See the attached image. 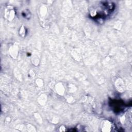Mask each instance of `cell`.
Listing matches in <instances>:
<instances>
[{"mask_svg": "<svg viewBox=\"0 0 132 132\" xmlns=\"http://www.w3.org/2000/svg\"><path fill=\"white\" fill-rule=\"evenodd\" d=\"M111 107L114 108L115 112H120L124 108V103L119 100H112L109 103Z\"/></svg>", "mask_w": 132, "mask_h": 132, "instance_id": "2", "label": "cell"}, {"mask_svg": "<svg viewBox=\"0 0 132 132\" xmlns=\"http://www.w3.org/2000/svg\"><path fill=\"white\" fill-rule=\"evenodd\" d=\"M115 8V5L112 2H103L99 5V7L95 9V11H91L90 13L95 12V14L91 17L97 18H104L108 16L111 12H112Z\"/></svg>", "mask_w": 132, "mask_h": 132, "instance_id": "1", "label": "cell"}]
</instances>
